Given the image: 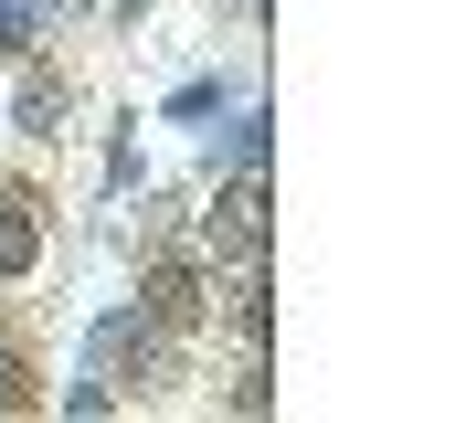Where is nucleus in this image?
<instances>
[{"instance_id":"nucleus-3","label":"nucleus","mask_w":455,"mask_h":423,"mask_svg":"<svg viewBox=\"0 0 455 423\" xmlns=\"http://www.w3.org/2000/svg\"><path fill=\"white\" fill-rule=\"evenodd\" d=\"M0 265H32V222H21V202H0Z\"/></svg>"},{"instance_id":"nucleus-4","label":"nucleus","mask_w":455,"mask_h":423,"mask_svg":"<svg viewBox=\"0 0 455 423\" xmlns=\"http://www.w3.org/2000/svg\"><path fill=\"white\" fill-rule=\"evenodd\" d=\"M0 403H21V392H11V360H0Z\"/></svg>"},{"instance_id":"nucleus-2","label":"nucleus","mask_w":455,"mask_h":423,"mask_svg":"<svg viewBox=\"0 0 455 423\" xmlns=\"http://www.w3.org/2000/svg\"><path fill=\"white\" fill-rule=\"evenodd\" d=\"M148 317H159V328H191V317H202V275H191V265H159V275H148Z\"/></svg>"},{"instance_id":"nucleus-1","label":"nucleus","mask_w":455,"mask_h":423,"mask_svg":"<svg viewBox=\"0 0 455 423\" xmlns=\"http://www.w3.org/2000/svg\"><path fill=\"white\" fill-rule=\"evenodd\" d=\"M212 243H223V254H243V265L265 254V170H243L223 202H212Z\"/></svg>"}]
</instances>
